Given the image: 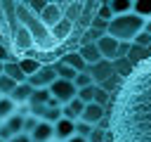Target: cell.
Masks as SVG:
<instances>
[{
    "instance_id": "obj_1",
    "label": "cell",
    "mask_w": 151,
    "mask_h": 142,
    "mask_svg": "<svg viewBox=\"0 0 151 142\" xmlns=\"http://www.w3.org/2000/svg\"><path fill=\"white\" fill-rule=\"evenodd\" d=\"M97 9L99 2H0V36L17 59L54 64Z\"/></svg>"
},
{
    "instance_id": "obj_2",
    "label": "cell",
    "mask_w": 151,
    "mask_h": 142,
    "mask_svg": "<svg viewBox=\"0 0 151 142\" xmlns=\"http://www.w3.org/2000/svg\"><path fill=\"white\" fill-rule=\"evenodd\" d=\"M106 142H151V54L111 95Z\"/></svg>"
},
{
    "instance_id": "obj_3",
    "label": "cell",
    "mask_w": 151,
    "mask_h": 142,
    "mask_svg": "<svg viewBox=\"0 0 151 142\" xmlns=\"http://www.w3.org/2000/svg\"><path fill=\"white\" fill-rule=\"evenodd\" d=\"M146 28V19H142L139 14L130 12V14H123V17H113L109 24H106V36L116 38L118 43H134V38Z\"/></svg>"
},
{
    "instance_id": "obj_4",
    "label": "cell",
    "mask_w": 151,
    "mask_h": 142,
    "mask_svg": "<svg viewBox=\"0 0 151 142\" xmlns=\"http://www.w3.org/2000/svg\"><path fill=\"white\" fill-rule=\"evenodd\" d=\"M54 80H57V66H54V64H42V66H40V71H35L33 76H28V78H26V83H28L33 90L50 88Z\"/></svg>"
},
{
    "instance_id": "obj_5",
    "label": "cell",
    "mask_w": 151,
    "mask_h": 142,
    "mask_svg": "<svg viewBox=\"0 0 151 142\" xmlns=\"http://www.w3.org/2000/svg\"><path fill=\"white\" fill-rule=\"evenodd\" d=\"M50 95L64 106V104H68L71 99H76L78 97V88L73 85V83H68V80H61V78H57L52 85H50Z\"/></svg>"
},
{
    "instance_id": "obj_6",
    "label": "cell",
    "mask_w": 151,
    "mask_h": 142,
    "mask_svg": "<svg viewBox=\"0 0 151 142\" xmlns=\"http://www.w3.org/2000/svg\"><path fill=\"white\" fill-rule=\"evenodd\" d=\"M97 47H99L101 59H106V62H116V59H118V47H120V43H118L116 38H111V36L104 33V36L97 40Z\"/></svg>"
},
{
    "instance_id": "obj_7",
    "label": "cell",
    "mask_w": 151,
    "mask_h": 142,
    "mask_svg": "<svg viewBox=\"0 0 151 142\" xmlns=\"http://www.w3.org/2000/svg\"><path fill=\"white\" fill-rule=\"evenodd\" d=\"M104 118H106V106H101V104H97V102L85 104L83 116H80V121H83V123H90V125H99Z\"/></svg>"
},
{
    "instance_id": "obj_8",
    "label": "cell",
    "mask_w": 151,
    "mask_h": 142,
    "mask_svg": "<svg viewBox=\"0 0 151 142\" xmlns=\"http://www.w3.org/2000/svg\"><path fill=\"white\" fill-rule=\"evenodd\" d=\"M87 73L92 76V83L94 85H101L109 76H113V62H106V59H101L99 64H94V66H87Z\"/></svg>"
},
{
    "instance_id": "obj_9",
    "label": "cell",
    "mask_w": 151,
    "mask_h": 142,
    "mask_svg": "<svg viewBox=\"0 0 151 142\" xmlns=\"http://www.w3.org/2000/svg\"><path fill=\"white\" fill-rule=\"evenodd\" d=\"M78 54L83 57V62H85L87 66H94V64L101 62V54H99L97 43H83V45L78 47Z\"/></svg>"
},
{
    "instance_id": "obj_10",
    "label": "cell",
    "mask_w": 151,
    "mask_h": 142,
    "mask_svg": "<svg viewBox=\"0 0 151 142\" xmlns=\"http://www.w3.org/2000/svg\"><path fill=\"white\" fill-rule=\"evenodd\" d=\"M73 135H76V123H73V121L59 118V121L54 123V140H57V142H66V140L73 137Z\"/></svg>"
},
{
    "instance_id": "obj_11",
    "label": "cell",
    "mask_w": 151,
    "mask_h": 142,
    "mask_svg": "<svg viewBox=\"0 0 151 142\" xmlns=\"http://www.w3.org/2000/svg\"><path fill=\"white\" fill-rule=\"evenodd\" d=\"M31 140L33 142H52L54 140V125L47 121H38L35 130L31 133Z\"/></svg>"
},
{
    "instance_id": "obj_12",
    "label": "cell",
    "mask_w": 151,
    "mask_h": 142,
    "mask_svg": "<svg viewBox=\"0 0 151 142\" xmlns=\"http://www.w3.org/2000/svg\"><path fill=\"white\" fill-rule=\"evenodd\" d=\"M83 109H85V104L76 97V99H71L68 104H64V106H61V116H64V118H68V121H73V123H78V121H80V116H83Z\"/></svg>"
},
{
    "instance_id": "obj_13",
    "label": "cell",
    "mask_w": 151,
    "mask_h": 142,
    "mask_svg": "<svg viewBox=\"0 0 151 142\" xmlns=\"http://www.w3.org/2000/svg\"><path fill=\"white\" fill-rule=\"evenodd\" d=\"M33 92H35V90H33L28 83H19V85L12 90V95H9V97H12V102L19 106V104H28V99L33 97Z\"/></svg>"
},
{
    "instance_id": "obj_14",
    "label": "cell",
    "mask_w": 151,
    "mask_h": 142,
    "mask_svg": "<svg viewBox=\"0 0 151 142\" xmlns=\"http://www.w3.org/2000/svg\"><path fill=\"white\" fill-rule=\"evenodd\" d=\"M61 62H64V64H68L71 69H76L78 73H80V71H87V64L83 62V57L78 54V50H73V52H66V54L61 57Z\"/></svg>"
},
{
    "instance_id": "obj_15",
    "label": "cell",
    "mask_w": 151,
    "mask_h": 142,
    "mask_svg": "<svg viewBox=\"0 0 151 142\" xmlns=\"http://www.w3.org/2000/svg\"><path fill=\"white\" fill-rule=\"evenodd\" d=\"M132 2L134 0H109L106 5L111 7L113 17H123V14H130L132 12Z\"/></svg>"
},
{
    "instance_id": "obj_16",
    "label": "cell",
    "mask_w": 151,
    "mask_h": 142,
    "mask_svg": "<svg viewBox=\"0 0 151 142\" xmlns=\"http://www.w3.org/2000/svg\"><path fill=\"white\" fill-rule=\"evenodd\" d=\"M5 76L12 78L14 83H26V73L21 71L19 62H7V64H5Z\"/></svg>"
},
{
    "instance_id": "obj_17",
    "label": "cell",
    "mask_w": 151,
    "mask_h": 142,
    "mask_svg": "<svg viewBox=\"0 0 151 142\" xmlns=\"http://www.w3.org/2000/svg\"><path fill=\"white\" fill-rule=\"evenodd\" d=\"M14 114H17V104L12 102V97H0V123H5Z\"/></svg>"
},
{
    "instance_id": "obj_18",
    "label": "cell",
    "mask_w": 151,
    "mask_h": 142,
    "mask_svg": "<svg viewBox=\"0 0 151 142\" xmlns=\"http://www.w3.org/2000/svg\"><path fill=\"white\" fill-rule=\"evenodd\" d=\"M54 66H57V78L68 80V83H73V80H76V76H78V71H76V69H71V66H68V64H64L61 59H59Z\"/></svg>"
},
{
    "instance_id": "obj_19",
    "label": "cell",
    "mask_w": 151,
    "mask_h": 142,
    "mask_svg": "<svg viewBox=\"0 0 151 142\" xmlns=\"http://www.w3.org/2000/svg\"><path fill=\"white\" fill-rule=\"evenodd\" d=\"M50 99H52L50 88H42V90H35V92H33V97L28 99V106H45Z\"/></svg>"
},
{
    "instance_id": "obj_20",
    "label": "cell",
    "mask_w": 151,
    "mask_h": 142,
    "mask_svg": "<svg viewBox=\"0 0 151 142\" xmlns=\"http://www.w3.org/2000/svg\"><path fill=\"white\" fill-rule=\"evenodd\" d=\"M132 69H134V64H132L127 57H120V59H116V62H113V73H118L120 78H125Z\"/></svg>"
},
{
    "instance_id": "obj_21",
    "label": "cell",
    "mask_w": 151,
    "mask_h": 142,
    "mask_svg": "<svg viewBox=\"0 0 151 142\" xmlns=\"http://www.w3.org/2000/svg\"><path fill=\"white\" fill-rule=\"evenodd\" d=\"M132 12L149 21L151 19V0H134L132 2Z\"/></svg>"
},
{
    "instance_id": "obj_22",
    "label": "cell",
    "mask_w": 151,
    "mask_h": 142,
    "mask_svg": "<svg viewBox=\"0 0 151 142\" xmlns=\"http://www.w3.org/2000/svg\"><path fill=\"white\" fill-rule=\"evenodd\" d=\"M59 118H64L61 116V106H45L42 109V114H40V121H47V123H57Z\"/></svg>"
},
{
    "instance_id": "obj_23",
    "label": "cell",
    "mask_w": 151,
    "mask_h": 142,
    "mask_svg": "<svg viewBox=\"0 0 151 142\" xmlns=\"http://www.w3.org/2000/svg\"><path fill=\"white\" fill-rule=\"evenodd\" d=\"M5 128H7L12 135H17V133H24V116H19V114L9 116V118L5 121Z\"/></svg>"
},
{
    "instance_id": "obj_24",
    "label": "cell",
    "mask_w": 151,
    "mask_h": 142,
    "mask_svg": "<svg viewBox=\"0 0 151 142\" xmlns=\"http://www.w3.org/2000/svg\"><path fill=\"white\" fill-rule=\"evenodd\" d=\"M19 66H21V71L26 73V78L28 76H33L35 71H40V62H35V59H19Z\"/></svg>"
},
{
    "instance_id": "obj_25",
    "label": "cell",
    "mask_w": 151,
    "mask_h": 142,
    "mask_svg": "<svg viewBox=\"0 0 151 142\" xmlns=\"http://www.w3.org/2000/svg\"><path fill=\"white\" fill-rule=\"evenodd\" d=\"M120 80H123V78H120L118 73H113V76H109V78H106V80H104V83H101L99 88H101L104 92H109V95H113V92L118 90V85H120Z\"/></svg>"
},
{
    "instance_id": "obj_26",
    "label": "cell",
    "mask_w": 151,
    "mask_h": 142,
    "mask_svg": "<svg viewBox=\"0 0 151 142\" xmlns=\"http://www.w3.org/2000/svg\"><path fill=\"white\" fill-rule=\"evenodd\" d=\"M17 85H19V83H14L12 78H7V76L2 73V76H0V97H9Z\"/></svg>"
},
{
    "instance_id": "obj_27",
    "label": "cell",
    "mask_w": 151,
    "mask_h": 142,
    "mask_svg": "<svg viewBox=\"0 0 151 142\" xmlns=\"http://www.w3.org/2000/svg\"><path fill=\"white\" fill-rule=\"evenodd\" d=\"M73 85H76L78 90H83V88H90V85H94V83H92V76H90L87 71H80V73L76 76V80H73Z\"/></svg>"
},
{
    "instance_id": "obj_28",
    "label": "cell",
    "mask_w": 151,
    "mask_h": 142,
    "mask_svg": "<svg viewBox=\"0 0 151 142\" xmlns=\"http://www.w3.org/2000/svg\"><path fill=\"white\" fill-rule=\"evenodd\" d=\"M94 92H97V85L83 88V90H78V99H80L83 104H90V102H94Z\"/></svg>"
},
{
    "instance_id": "obj_29",
    "label": "cell",
    "mask_w": 151,
    "mask_h": 142,
    "mask_svg": "<svg viewBox=\"0 0 151 142\" xmlns=\"http://www.w3.org/2000/svg\"><path fill=\"white\" fill-rule=\"evenodd\" d=\"M97 19H99V21H106V24L113 19V12H111V7H109L106 2H99V9H97Z\"/></svg>"
},
{
    "instance_id": "obj_30",
    "label": "cell",
    "mask_w": 151,
    "mask_h": 142,
    "mask_svg": "<svg viewBox=\"0 0 151 142\" xmlns=\"http://www.w3.org/2000/svg\"><path fill=\"white\" fill-rule=\"evenodd\" d=\"M87 142H106V128L94 125L92 133H90V137H87Z\"/></svg>"
},
{
    "instance_id": "obj_31",
    "label": "cell",
    "mask_w": 151,
    "mask_h": 142,
    "mask_svg": "<svg viewBox=\"0 0 151 142\" xmlns=\"http://www.w3.org/2000/svg\"><path fill=\"white\" fill-rule=\"evenodd\" d=\"M0 62H2V64H7V62H19V59L12 54V50H9L5 43H0Z\"/></svg>"
},
{
    "instance_id": "obj_32",
    "label": "cell",
    "mask_w": 151,
    "mask_h": 142,
    "mask_svg": "<svg viewBox=\"0 0 151 142\" xmlns=\"http://www.w3.org/2000/svg\"><path fill=\"white\" fill-rule=\"evenodd\" d=\"M92 128H94V125L78 121V123H76V135H80V137H85V140H87V137H90V133H92Z\"/></svg>"
},
{
    "instance_id": "obj_33",
    "label": "cell",
    "mask_w": 151,
    "mask_h": 142,
    "mask_svg": "<svg viewBox=\"0 0 151 142\" xmlns=\"http://www.w3.org/2000/svg\"><path fill=\"white\" fill-rule=\"evenodd\" d=\"M132 45H137V47H144V50H146V47L151 45V36H149L146 31H142V33L134 38V43H132Z\"/></svg>"
},
{
    "instance_id": "obj_34",
    "label": "cell",
    "mask_w": 151,
    "mask_h": 142,
    "mask_svg": "<svg viewBox=\"0 0 151 142\" xmlns=\"http://www.w3.org/2000/svg\"><path fill=\"white\" fill-rule=\"evenodd\" d=\"M94 102H97V104H101V106H106V102H111V95H109V92H104V90L97 85V92H94Z\"/></svg>"
},
{
    "instance_id": "obj_35",
    "label": "cell",
    "mask_w": 151,
    "mask_h": 142,
    "mask_svg": "<svg viewBox=\"0 0 151 142\" xmlns=\"http://www.w3.org/2000/svg\"><path fill=\"white\" fill-rule=\"evenodd\" d=\"M35 125H38V118H35V116H26V118H24V133L31 135V133L35 130Z\"/></svg>"
},
{
    "instance_id": "obj_36",
    "label": "cell",
    "mask_w": 151,
    "mask_h": 142,
    "mask_svg": "<svg viewBox=\"0 0 151 142\" xmlns=\"http://www.w3.org/2000/svg\"><path fill=\"white\" fill-rule=\"evenodd\" d=\"M9 142H33V140H31V135H28V133H17Z\"/></svg>"
},
{
    "instance_id": "obj_37",
    "label": "cell",
    "mask_w": 151,
    "mask_h": 142,
    "mask_svg": "<svg viewBox=\"0 0 151 142\" xmlns=\"http://www.w3.org/2000/svg\"><path fill=\"white\" fill-rule=\"evenodd\" d=\"M66 142H87V140H85V137H80V135H73V137H68Z\"/></svg>"
},
{
    "instance_id": "obj_38",
    "label": "cell",
    "mask_w": 151,
    "mask_h": 142,
    "mask_svg": "<svg viewBox=\"0 0 151 142\" xmlns=\"http://www.w3.org/2000/svg\"><path fill=\"white\" fill-rule=\"evenodd\" d=\"M144 31H146V33H149V36H151V19H149V21H146V28H144Z\"/></svg>"
},
{
    "instance_id": "obj_39",
    "label": "cell",
    "mask_w": 151,
    "mask_h": 142,
    "mask_svg": "<svg viewBox=\"0 0 151 142\" xmlns=\"http://www.w3.org/2000/svg\"><path fill=\"white\" fill-rule=\"evenodd\" d=\"M2 73H5V64L0 62V76H2Z\"/></svg>"
},
{
    "instance_id": "obj_40",
    "label": "cell",
    "mask_w": 151,
    "mask_h": 142,
    "mask_svg": "<svg viewBox=\"0 0 151 142\" xmlns=\"http://www.w3.org/2000/svg\"><path fill=\"white\" fill-rule=\"evenodd\" d=\"M0 43H2V36H0Z\"/></svg>"
},
{
    "instance_id": "obj_41",
    "label": "cell",
    "mask_w": 151,
    "mask_h": 142,
    "mask_svg": "<svg viewBox=\"0 0 151 142\" xmlns=\"http://www.w3.org/2000/svg\"><path fill=\"white\" fill-rule=\"evenodd\" d=\"M52 142H57V140H52Z\"/></svg>"
},
{
    "instance_id": "obj_42",
    "label": "cell",
    "mask_w": 151,
    "mask_h": 142,
    "mask_svg": "<svg viewBox=\"0 0 151 142\" xmlns=\"http://www.w3.org/2000/svg\"><path fill=\"white\" fill-rule=\"evenodd\" d=\"M0 142H5V140H0Z\"/></svg>"
}]
</instances>
